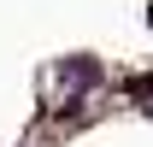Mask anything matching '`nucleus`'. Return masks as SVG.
I'll use <instances>...</instances> for the list:
<instances>
[{
    "instance_id": "1",
    "label": "nucleus",
    "mask_w": 153,
    "mask_h": 147,
    "mask_svg": "<svg viewBox=\"0 0 153 147\" xmlns=\"http://www.w3.org/2000/svg\"><path fill=\"white\" fill-rule=\"evenodd\" d=\"M100 82H106V71H100L94 53H71L53 65V88H65V100H88Z\"/></svg>"
},
{
    "instance_id": "2",
    "label": "nucleus",
    "mask_w": 153,
    "mask_h": 147,
    "mask_svg": "<svg viewBox=\"0 0 153 147\" xmlns=\"http://www.w3.org/2000/svg\"><path fill=\"white\" fill-rule=\"evenodd\" d=\"M130 100H141V112L153 118V76H135V82H130Z\"/></svg>"
}]
</instances>
